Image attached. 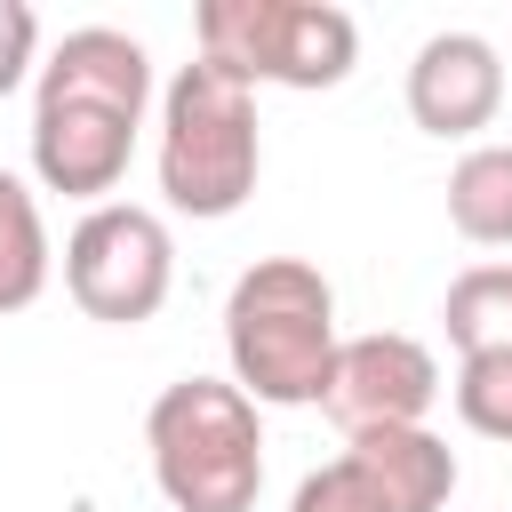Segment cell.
Masks as SVG:
<instances>
[{
	"label": "cell",
	"instance_id": "16",
	"mask_svg": "<svg viewBox=\"0 0 512 512\" xmlns=\"http://www.w3.org/2000/svg\"><path fill=\"white\" fill-rule=\"evenodd\" d=\"M32 64H40V16L32 0H0V96H16Z\"/></svg>",
	"mask_w": 512,
	"mask_h": 512
},
{
	"label": "cell",
	"instance_id": "1",
	"mask_svg": "<svg viewBox=\"0 0 512 512\" xmlns=\"http://www.w3.org/2000/svg\"><path fill=\"white\" fill-rule=\"evenodd\" d=\"M336 288L304 256H256L224 296V360L256 408H320L336 368Z\"/></svg>",
	"mask_w": 512,
	"mask_h": 512
},
{
	"label": "cell",
	"instance_id": "3",
	"mask_svg": "<svg viewBox=\"0 0 512 512\" xmlns=\"http://www.w3.org/2000/svg\"><path fill=\"white\" fill-rule=\"evenodd\" d=\"M152 480L176 512H248L264 488V424L256 400L224 376H176L144 416Z\"/></svg>",
	"mask_w": 512,
	"mask_h": 512
},
{
	"label": "cell",
	"instance_id": "11",
	"mask_svg": "<svg viewBox=\"0 0 512 512\" xmlns=\"http://www.w3.org/2000/svg\"><path fill=\"white\" fill-rule=\"evenodd\" d=\"M448 224L472 248H512V144H472L448 168Z\"/></svg>",
	"mask_w": 512,
	"mask_h": 512
},
{
	"label": "cell",
	"instance_id": "15",
	"mask_svg": "<svg viewBox=\"0 0 512 512\" xmlns=\"http://www.w3.org/2000/svg\"><path fill=\"white\" fill-rule=\"evenodd\" d=\"M288 512H392V504H384V488L352 456H336V464H320V472L296 480V504Z\"/></svg>",
	"mask_w": 512,
	"mask_h": 512
},
{
	"label": "cell",
	"instance_id": "9",
	"mask_svg": "<svg viewBox=\"0 0 512 512\" xmlns=\"http://www.w3.org/2000/svg\"><path fill=\"white\" fill-rule=\"evenodd\" d=\"M40 96H96V104H120V112L144 120V104H152V56L128 32H112V24H80V32H64L48 48Z\"/></svg>",
	"mask_w": 512,
	"mask_h": 512
},
{
	"label": "cell",
	"instance_id": "10",
	"mask_svg": "<svg viewBox=\"0 0 512 512\" xmlns=\"http://www.w3.org/2000/svg\"><path fill=\"white\" fill-rule=\"evenodd\" d=\"M344 456L384 488L392 512H440L456 496V448L440 432H424V424H408V432H360V440H344Z\"/></svg>",
	"mask_w": 512,
	"mask_h": 512
},
{
	"label": "cell",
	"instance_id": "4",
	"mask_svg": "<svg viewBox=\"0 0 512 512\" xmlns=\"http://www.w3.org/2000/svg\"><path fill=\"white\" fill-rule=\"evenodd\" d=\"M200 64L248 88H336L360 56V24L328 0H200Z\"/></svg>",
	"mask_w": 512,
	"mask_h": 512
},
{
	"label": "cell",
	"instance_id": "12",
	"mask_svg": "<svg viewBox=\"0 0 512 512\" xmlns=\"http://www.w3.org/2000/svg\"><path fill=\"white\" fill-rule=\"evenodd\" d=\"M48 272H56V248H48L40 200H32V184H24V176H8V168H0V312L40 304Z\"/></svg>",
	"mask_w": 512,
	"mask_h": 512
},
{
	"label": "cell",
	"instance_id": "6",
	"mask_svg": "<svg viewBox=\"0 0 512 512\" xmlns=\"http://www.w3.org/2000/svg\"><path fill=\"white\" fill-rule=\"evenodd\" d=\"M432 400H440V360H432V344H416L400 328L344 336L336 368H328V392H320V408H328V424L344 440H360V432H408V424L432 416Z\"/></svg>",
	"mask_w": 512,
	"mask_h": 512
},
{
	"label": "cell",
	"instance_id": "5",
	"mask_svg": "<svg viewBox=\"0 0 512 512\" xmlns=\"http://www.w3.org/2000/svg\"><path fill=\"white\" fill-rule=\"evenodd\" d=\"M64 288H72V304L88 320L144 328L168 304V288H176V240H168V224L152 208H136V200L88 208L72 224V240H64Z\"/></svg>",
	"mask_w": 512,
	"mask_h": 512
},
{
	"label": "cell",
	"instance_id": "7",
	"mask_svg": "<svg viewBox=\"0 0 512 512\" xmlns=\"http://www.w3.org/2000/svg\"><path fill=\"white\" fill-rule=\"evenodd\" d=\"M136 128H144L136 112L96 104V96H32V176H40V192L104 208V192L128 176Z\"/></svg>",
	"mask_w": 512,
	"mask_h": 512
},
{
	"label": "cell",
	"instance_id": "14",
	"mask_svg": "<svg viewBox=\"0 0 512 512\" xmlns=\"http://www.w3.org/2000/svg\"><path fill=\"white\" fill-rule=\"evenodd\" d=\"M456 416L480 440H512V352H472L456 360Z\"/></svg>",
	"mask_w": 512,
	"mask_h": 512
},
{
	"label": "cell",
	"instance_id": "2",
	"mask_svg": "<svg viewBox=\"0 0 512 512\" xmlns=\"http://www.w3.org/2000/svg\"><path fill=\"white\" fill-rule=\"evenodd\" d=\"M160 200L176 216H240L256 176H264V136H256V88L216 72V64H184L160 96Z\"/></svg>",
	"mask_w": 512,
	"mask_h": 512
},
{
	"label": "cell",
	"instance_id": "8",
	"mask_svg": "<svg viewBox=\"0 0 512 512\" xmlns=\"http://www.w3.org/2000/svg\"><path fill=\"white\" fill-rule=\"evenodd\" d=\"M504 112V56L480 32H432L408 64V120L424 136H480Z\"/></svg>",
	"mask_w": 512,
	"mask_h": 512
},
{
	"label": "cell",
	"instance_id": "13",
	"mask_svg": "<svg viewBox=\"0 0 512 512\" xmlns=\"http://www.w3.org/2000/svg\"><path fill=\"white\" fill-rule=\"evenodd\" d=\"M448 344L472 360V352H512V264H472L448 280Z\"/></svg>",
	"mask_w": 512,
	"mask_h": 512
}]
</instances>
